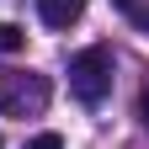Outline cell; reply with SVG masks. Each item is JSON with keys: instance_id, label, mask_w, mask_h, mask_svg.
Masks as SVG:
<instances>
[{"instance_id": "2", "label": "cell", "mask_w": 149, "mask_h": 149, "mask_svg": "<svg viewBox=\"0 0 149 149\" xmlns=\"http://www.w3.org/2000/svg\"><path fill=\"white\" fill-rule=\"evenodd\" d=\"M48 107V80L32 69H0V112L11 117H27V112Z\"/></svg>"}, {"instance_id": "6", "label": "cell", "mask_w": 149, "mask_h": 149, "mask_svg": "<svg viewBox=\"0 0 149 149\" xmlns=\"http://www.w3.org/2000/svg\"><path fill=\"white\" fill-rule=\"evenodd\" d=\"M27 149H64V139L59 133H37V139H27Z\"/></svg>"}, {"instance_id": "7", "label": "cell", "mask_w": 149, "mask_h": 149, "mask_svg": "<svg viewBox=\"0 0 149 149\" xmlns=\"http://www.w3.org/2000/svg\"><path fill=\"white\" fill-rule=\"evenodd\" d=\"M139 117H144V128H149V85H144V96H139Z\"/></svg>"}, {"instance_id": "4", "label": "cell", "mask_w": 149, "mask_h": 149, "mask_svg": "<svg viewBox=\"0 0 149 149\" xmlns=\"http://www.w3.org/2000/svg\"><path fill=\"white\" fill-rule=\"evenodd\" d=\"M22 48H27V32L16 22H0V53H22Z\"/></svg>"}, {"instance_id": "3", "label": "cell", "mask_w": 149, "mask_h": 149, "mask_svg": "<svg viewBox=\"0 0 149 149\" xmlns=\"http://www.w3.org/2000/svg\"><path fill=\"white\" fill-rule=\"evenodd\" d=\"M80 11H85V0H37V16L53 27V32H64L80 22Z\"/></svg>"}, {"instance_id": "8", "label": "cell", "mask_w": 149, "mask_h": 149, "mask_svg": "<svg viewBox=\"0 0 149 149\" xmlns=\"http://www.w3.org/2000/svg\"><path fill=\"white\" fill-rule=\"evenodd\" d=\"M0 149H6V139H0Z\"/></svg>"}, {"instance_id": "5", "label": "cell", "mask_w": 149, "mask_h": 149, "mask_svg": "<svg viewBox=\"0 0 149 149\" xmlns=\"http://www.w3.org/2000/svg\"><path fill=\"white\" fill-rule=\"evenodd\" d=\"M112 6H117V11H123L139 32H149V6H144V0H112Z\"/></svg>"}, {"instance_id": "1", "label": "cell", "mask_w": 149, "mask_h": 149, "mask_svg": "<svg viewBox=\"0 0 149 149\" xmlns=\"http://www.w3.org/2000/svg\"><path fill=\"white\" fill-rule=\"evenodd\" d=\"M69 91L85 107H96L107 91H112V48L107 43H91V48H80L69 59Z\"/></svg>"}]
</instances>
